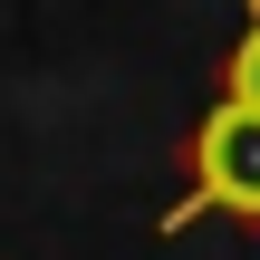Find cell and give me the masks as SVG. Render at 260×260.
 I'll use <instances>...</instances> for the list:
<instances>
[{"label": "cell", "mask_w": 260, "mask_h": 260, "mask_svg": "<svg viewBox=\"0 0 260 260\" xmlns=\"http://www.w3.org/2000/svg\"><path fill=\"white\" fill-rule=\"evenodd\" d=\"M222 96L260 106V0H251V19H241V39H232V58H222Z\"/></svg>", "instance_id": "obj_2"}, {"label": "cell", "mask_w": 260, "mask_h": 260, "mask_svg": "<svg viewBox=\"0 0 260 260\" xmlns=\"http://www.w3.org/2000/svg\"><path fill=\"white\" fill-rule=\"evenodd\" d=\"M183 222H241V232H260V106L212 96L203 125L183 135V203H174L164 232H183Z\"/></svg>", "instance_id": "obj_1"}]
</instances>
